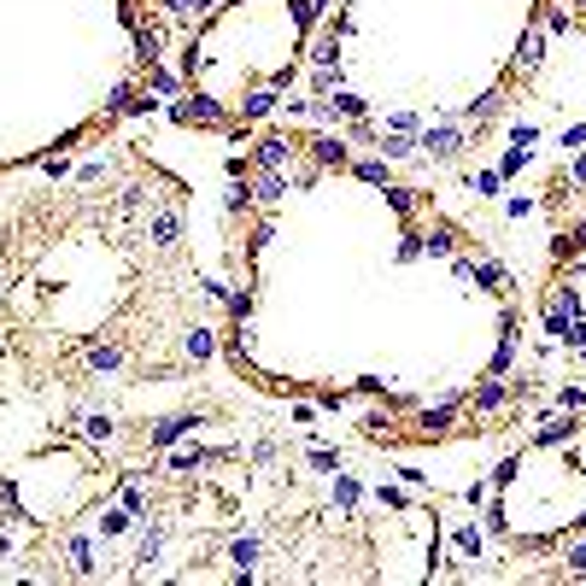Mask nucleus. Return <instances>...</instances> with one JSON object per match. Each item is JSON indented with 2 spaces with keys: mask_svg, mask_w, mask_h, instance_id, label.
Masks as SVG:
<instances>
[{
  "mask_svg": "<svg viewBox=\"0 0 586 586\" xmlns=\"http://www.w3.org/2000/svg\"><path fill=\"white\" fill-rule=\"evenodd\" d=\"M229 182H253V159L235 153V159H229Z\"/></svg>",
  "mask_w": 586,
  "mask_h": 586,
  "instance_id": "864d4df0",
  "label": "nucleus"
},
{
  "mask_svg": "<svg viewBox=\"0 0 586 586\" xmlns=\"http://www.w3.org/2000/svg\"><path fill=\"white\" fill-rule=\"evenodd\" d=\"M528 159H533V153H522V147H510V153H504V165H498V177H522V165H528Z\"/></svg>",
  "mask_w": 586,
  "mask_h": 586,
  "instance_id": "de8ad7c7",
  "label": "nucleus"
},
{
  "mask_svg": "<svg viewBox=\"0 0 586 586\" xmlns=\"http://www.w3.org/2000/svg\"><path fill=\"white\" fill-rule=\"evenodd\" d=\"M388 130H399V135H422V118H417V111H393Z\"/></svg>",
  "mask_w": 586,
  "mask_h": 586,
  "instance_id": "a18cd8bd",
  "label": "nucleus"
},
{
  "mask_svg": "<svg viewBox=\"0 0 586 586\" xmlns=\"http://www.w3.org/2000/svg\"><path fill=\"white\" fill-rule=\"evenodd\" d=\"M170 18H199V0H159Z\"/></svg>",
  "mask_w": 586,
  "mask_h": 586,
  "instance_id": "8fccbe9b",
  "label": "nucleus"
},
{
  "mask_svg": "<svg viewBox=\"0 0 586 586\" xmlns=\"http://www.w3.org/2000/svg\"><path fill=\"white\" fill-rule=\"evenodd\" d=\"M118 504L130 510V516H147V493L135 487V481H123V493H118Z\"/></svg>",
  "mask_w": 586,
  "mask_h": 586,
  "instance_id": "58836bf2",
  "label": "nucleus"
},
{
  "mask_svg": "<svg viewBox=\"0 0 586 586\" xmlns=\"http://www.w3.org/2000/svg\"><path fill=\"white\" fill-rule=\"evenodd\" d=\"M211 6H217V0H199V12H211Z\"/></svg>",
  "mask_w": 586,
  "mask_h": 586,
  "instance_id": "e2e57ef3",
  "label": "nucleus"
},
{
  "mask_svg": "<svg viewBox=\"0 0 586 586\" xmlns=\"http://www.w3.org/2000/svg\"><path fill=\"white\" fill-rule=\"evenodd\" d=\"M293 24H299V30H311V24H317V6H311V0H293Z\"/></svg>",
  "mask_w": 586,
  "mask_h": 586,
  "instance_id": "5fc2aeb1",
  "label": "nucleus"
},
{
  "mask_svg": "<svg viewBox=\"0 0 586 586\" xmlns=\"http://www.w3.org/2000/svg\"><path fill=\"white\" fill-rule=\"evenodd\" d=\"M469 405H476V410H487V417H498V410L510 405L504 376H481V381H476V393H469Z\"/></svg>",
  "mask_w": 586,
  "mask_h": 586,
  "instance_id": "4468645a",
  "label": "nucleus"
},
{
  "mask_svg": "<svg viewBox=\"0 0 586 586\" xmlns=\"http://www.w3.org/2000/svg\"><path fill=\"white\" fill-rule=\"evenodd\" d=\"M165 59V30H147V24H135V65H159Z\"/></svg>",
  "mask_w": 586,
  "mask_h": 586,
  "instance_id": "f3484780",
  "label": "nucleus"
},
{
  "mask_svg": "<svg viewBox=\"0 0 586 586\" xmlns=\"http://www.w3.org/2000/svg\"><path fill=\"white\" fill-rule=\"evenodd\" d=\"M182 352H188V358H194V364H206V358H211V352H217V334H211V329H206V322H194V329H188V334H182Z\"/></svg>",
  "mask_w": 586,
  "mask_h": 586,
  "instance_id": "412c9836",
  "label": "nucleus"
},
{
  "mask_svg": "<svg viewBox=\"0 0 586 586\" xmlns=\"http://www.w3.org/2000/svg\"><path fill=\"white\" fill-rule=\"evenodd\" d=\"M545 42H552V35H545L540 24H528V35H522L516 53H510V77H533V71L545 65Z\"/></svg>",
  "mask_w": 586,
  "mask_h": 586,
  "instance_id": "39448f33",
  "label": "nucleus"
},
{
  "mask_svg": "<svg viewBox=\"0 0 586 586\" xmlns=\"http://www.w3.org/2000/svg\"><path fill=\"white\" fill-rule=\"evenodd\" d=\"M464 405H469L464 393H446L440 405H422L417 410V434H428V440H434V434H452L457 417H464Z\"/></svg>",
  "mask_w": 586,
  "mask_h": 586,
  "instance_id": "7ed1b4c3",
  "label": "nucleus"
},
{
  "mask_svg": "<svg viewBox=\"0 0 586 586\" xmlns=\"http://www.w3.org/2000/svg\"><path fill=\"white\" fill-rule=\"evenodd\" d=\"M498 118H504V82H493L487 94H476L464 106V123H469V130H487V123H498Z\"/></svg>",
  "mask_w": 586,
  "mask_h": 586,
  "instance_id": "1a4fd4ad",
  "label": "nucleus"
},
{
  "mask_svg": "<svg viewBox=\"0 0 586 586\" xmlns=\"http://www.w3.org/2000/svg\"><path fill=\"white\" fill-rule=\"evenodd\" d=\"M563 241H569V253H581V246H586V217H581V223H575V229H569V235H563Z\"/></svg>",
  "mask_w": 586,
  "mask_h": 586,
  "instance_id": "052dcab7",
  "label": "nucleus"
},
{
  "mask_svg": "<svg viewBox=\"0 0 586 586\" xmlns=\"http://www.w3.org/2000/svg\"><path fill=\"white\" fill-rule=\"evenodd\" d=\"M457 552H464V557H481V552H487V533H481V528H457Z\"/></svg>",
  "mask_w": 586,
  "mask_h": 586,
  "instance_id": "e433bc0d",
  "label": "nucleus"
},
{
  "mask_svg": "<svg viewBox=\"0 0 586 586\" xmlns=\"http://www.w3.org/2000/svg\"><path fill=\"white\" fill-rule=\"evenodd\" d=\"M417 258H428V253H422V229H417V223H405V235H399V264H417Z\"/></svg>",
  "mask_w": 586,
  "mask_h": 586,
  "instance_id": "7c9ffc66",
  "label": "nucleus"
},
{
  "mask_svg": "<svg viewBox=\"0 0 586 586\" xmlns=\"http://www.w3.org/2000/svg\"><path fill=\"white\" fill-rule=\"evenodd\" d=\"M557 410H575V417L586 410V388H581V381H575V388H563V393H557Z\"/></svg>",
  "mask_w": 586,
  "mask_h": 586,
  "instance_id": "37998d69",
  "label": "nucleus"
},
{
  "mask_svg": "<svg viewBox=\"0 0 586 586\" xmlns=\"http://www.w3.org/2000/svg\"><path fill=\"white\" fill-rule=\"evenodd\" d=\"M476 141L469 135V123H422V135H417V153L422 159H434V165H452V159H464V147Z\"/></svg>",
  "mask_w": 586,
  "mask_h": 586,
  "instance_id": "f257e3e1",
  "label": "nucleus"
},
{
  "mask_svg": "<svg viewBox=\"0 0 586 586\" xmlns=\"http://www.w3.org/2000/svg\"><path fill=\"white\" fill-rule=\"evenodd\" d=\"M575 434H581L575 410H545V417H540V434H533V446H563V440H575Z\"/></svg>",
  "mask_w": 586,
  "mask_h": 586,
  "instance_id": "9b49d317",
  "label": "nucleus"
},
{
  "mask_svg": "<svg viewBox=\"0 0 586 586\" xmlns=\"http://www.w3.org/2000/svg\"><path fill=\"white\" fill-rule=\"evenodd\" d=\"M223 305H229V322H246V317H253V288H229Z\"/></svg>",
  "mask_w": 586,
  "mask_h": 586,
  "instance_id": "72a5a7b5",
  "label": "nucleus"
},
{
  "mask_svg": "<svg viewBox=\"0 0 586 586\" xmlns=\"http://www.w3.org/2000/svg\"><path fill=\"white\" fill-rule=\"evenodd\" d=\"M135 522H141V516H130V510H100V522H94V533H100V540H118V533H130L135 528Z\"/></svg>",
  "mask_w": 586,
  "mask_h": 586,
  "instance_id": "b1692460",
  "label": "nucleus"
},
{
  "mask_svg": "<svg viewBox=\"0 0 586 586\" xmlns=\"http://www.w3.org/2000/svg\"><path fill=\"white\" fill-rule=\"evenodd\" d=\"M42 170H47V177H71V165H65V153H47V159H42Z\"/></svg>",
  "mask_w": 586,
  "mask_h": 586,
  "instance_id": "6e6d98bb",
  "label": "nucleus"
},
{
  "mask_svg": "<svg viewBox=\"0 0 586 586\" xmlns=\"http://www.w3.org/2000/svg\"><path fill=\"white\" fill-rule=\"evenodd\" d=\"M516 469H522V457H504V464L493 469V487H510V481H516Z\"/></svg>",
  "mask_w": 586,
  "mask_h": 586,
  "instance_id": "3c124183",
  "label": "nucleus"
},
{
  "mask_svg": "<svg viewBox=\"0 0 586 586\" xmlns=\"http://www.w3.org/2000/svg\"><path fill=\"white\" fill-rule=\"evenodd\" d=\"M376 153L388 159V165H405V159H422V153H417V135H399V130L376 135Z\"/></svg>",
  "mask_w": 586,
  "mask_h": 586,
  "instance_id": "dca6fc26",
  "label": "nucleus"
},
{
  "mask_svg": "<svg viewBox=\"0 0 586 586\" xmlns=\"http://www.w3.org/2000/svg\"><path fill=\"white\" fill-rule=\"evenodd\" d=\"M358 498H364V487H358V476L334 469V510H358Z\"/></svg>",
  "mask_w": 586,
  "mask_h": 586,
  "instance_id": "bb28decb",
  "label": "nucleus"
},
{
  "mask_svg": "<svg viewBox=\"0 0 586 586\" xmlns=\"http://www.w3.org/2000/svg\"><path fill=\"white\" fill-rule=\"evenodd\" d=\"M317 177H322V165H305V170L293 177V188H317Z\"/></svg>",
  "mask_w": 586,
  "mask_h": 586,
  "instance_id": "bf43d9fd",
  "label": "nucleus"
},
{
  "mask_svg": "<svg viewBox=\"0 0 586 586\" xmlns=\"http://www.w3.org/2000/svg\"><path fill=\"white\" fill-rule=\"evenodd\" d=\"M276 111H282V118H311V100H305V94H282Z\"/></svg>",
  "mask_w": 586,
  "mask_h": 586,
  "instance_id": "c03bdc74",
  "label": "nucleus"
},
{
  "mask_svg": "<svg viewBox=\"0 0 586 586\" xmlns=\"http://www.w3.org/2000/svg\"><path fill=\"white\" fill-rule=\"evenodd\" d=\"M381 194H388V206H393V211H399V217H405V223H410V211H417V199H410L405 188H399V182H388V188H381Z\"/></svg>",
  "mask_w": 586,
  "mask_h": 586,
  "instance_id": "a19ab883",
  "label": "nucleus"
},
{
  "mask_svg": "<svg viewBox=\"0 0 586 586\" xmlns=\"http://www.w3.org/2000/svg\"><path fill=\"white\" fill-rule=\"evenodd\" d=\"M476 282H481L487 293H504V299H510V270L498 264V258H481V264H476Z\"/></svg>",
  "mask_w": 586,
  "mask_h": 586,
  "instance_id": "393cba45",
  "label": "nucleus"
},
{
  "mask_svg": "<svg viewBox=\"0 0 586 586\" xmlns=\"http://www.w3.org/2000/svg\"><path fill=\"white\" fill-rule=\"evenodd\" d=\"M346 170H352L358 182H370V188H388V182H393V177H388V159H381V153H376V159H352Z\"/></svg>",
  "mask_w": 586,
  "mask_h": 586,
  "instance_id": "5701e85b",
  "label": "nucleus"
},
{
  "mask_svg": "<svg viewBox=\"0 0 586 586\" xmlns=\"http://www.w3.org/2000/svg\"><path fill=\"white\" fill-rule=\"evenodd\" d=\"M71 422H77V428H82V440H94V446H106L111 434H118V422H111L106 410H82V417H71Z\"/></svg>",
  "mask_w": 586,
  "mask_h": 586,
  "instance_id": "aec40b11",
  "label": "nucleus"
},
{
  "mask_svg": "<svg viewBox=\"0 0 586 586\" xmlns=\"http://www.w3.org/2000/svg\"><path fill=\"white\" fill-rule=\"evenodd\" d=\"M569 329H575V317H569L563 305H552V299H545V334H552L557 346H569Z\"/></svg>",
  "mask_w": 586,
  "mask_h": 586,
  "instance_id": "cd10ccee",
  "label": "nucleus"
},
{
  "mask_svg": "<svg viewBox=\"0 0 586 586\" xmlns=\"http://www.w3.org/2000/svg\"><path fill=\"white\" fill-rule=\"evenodd\" d=\"M311 469H317V476H334V469H341V452H334V446H311Z\"/></svg>",
  "mask_w": 586,
  "mask_h": 586,
  "instance_id": "f704fd0d",
  "label": "nucleus"
},
{
  "mask_svg": "<svg viewBox=\"0 0 586 586\" xmlns=\"http://www.w3.org/2000/svg\"><path fill=\"white\" fill-rule=\"evenodd\" d=\"M170 118L177 123H199V130H229V111H223L211 94H182L177 106H170Z\"/></svg>",
  "mask_w": 586,
  "mask_h": 586,
  "instance_id": "f03ea898",
  "label": "nucleus"
},
{
  "mask_svg": "<svg viewBox=\"0 0 586 586\" xmlns=\"http://www.w3.org/2000/svg\"><path fill=\"white\" fill-rule=\"evenodd\" d=\"M569 182L586 188V147H581V153H569Z\"/></svg>",
  "mask_w": 586,
  "mask_h": 586,
  "instance_id": "603ef678",
  "label": "nucleus"
},
{
  "mask_svg": "<svg viewBox=\"0 0 586 586\" xmlns=\"http://www.w3.org/2000/svg\"><path fill=\"white\" fill-rule=\"evenodd\" d=\"M288 188H293V182L288 177H282V170H253V199H258V206H282V199H288Z\"/></svg>",
  "mask_w": 586,
  "mask_h": 586,
  "instance_id": "2eb2a0df",
  "label": "nucleus"
},
{
  "mask_svg": "<svg viewBox=\"0 0 586 586\" xmlns=\"http://www.w3.org/2000/svg\"><path fill=\"white\" fill-rule=\"evenodd\" d=\"M147 241H153V246H177L182 241V211L177 206L153 211V217H147Z\"/></svg>",
  "mask_w": 586,
  "mask_h": 586,
  "instance_id": "ddd939ff",
  "label": "nucleus"
},
{
  "mask_svg": "<svg viewBox=\"0 0 586 586\" xmlns=\"http://www.w3.org/2000/svg\"><path fill=\"white\" fill-rule=\"evenodd\" d=\"M177 89H182V82H177V71L147 65V94H159V100H165V94H177Z\"/></svg>",
  "mask_w": 586,
  "mask_h": 586,
  "instance_id": "2f4dec72",
  "label": "nucleus"
},
{
  "mask_svg": "<svg viewBox=\"0 0 586 586\" xmlns=\"http://www.w3.org/2000/svg\"><path fill=\"white\" fill-rule=\"evenodd\" d=\"M276 106H282V94H276V89H253V94L241 100V118H246V123H258V118H270Z\"/></svg>",
  "mask_w": 586,
  "mask_h": 586,
  "instance_id": "4be33fe9",
  "label": "nucleus"
},
{
  "mask_svg": "<svg viewBox=\"0 0 586 586\" xmlns=\"http://www.w3.org/2000/svg\"><path fill=\"white\" fill-rule=\"evenodd\" d=\"M100 177H111V159H89V165L77 170V182H100Z\"/></svg>",
  "mask_w": 586,
  "mask_h": 586,
  "instance_id": "09e8293b",
  "label": "nucleus"
},
{
  "mask_svg": "<svg viewBox=\"0 0 586 586\" xmlns=\"http://www.w3.org/2000/svg\"><path fill=\"white\" fill-rule=\"evenodd\" d=\"M557 147H563V153H581L586 147V123H569V130L557 135Z\"/></svg>",
  "mask_w": 586,
  "mask_h": 586,
  "instance_id": "49530a36",
  "label": "nucleus"
},
{
  "mask_svg": "<svg viewBox=\"0 0 586 586\" xmlns=\"http://www.w3.org/2000/svg\"><path fill=\"white\" fill-rule=\"evenodd\" d=\"M575 6H581V12H586V0H575Z\"/></svg>",
  "mask_w": 586,
  "mask_h": 586,
  "instance_id": "0e129e2a",
  "label": "nucleus"
},
{
  "mask_svg": "<svg viewBox=\"0 0 586 586\" xmlns=\"http://www.w3.org/2000/svg\"><path fill=\"white\" fill-rule=\"evenodd\" d=\"M334 89H341V65H317V71H311V94L329 100Z\"/></svg>",
  "mask_w": 586,
  "mask_h": 586,
  "instance_id": "473e14b6",
  "label": "nucleus"
},
{
  "mask_svg": "<svg viewBox=\"0 0 586 586\" xmlns=\"http://www.w3.org/2000/svg\"><path fill=\"white\" fill-rule=\"evenodd\" d=\"M229 457H241V446H188V452H170V469H177V476H194V469L229 464Z\"/></svg>",
  "mask_w": 586,
  "mask_h": 586,
  "instance_id": "0eeeda50",
  "label": "nucleus"
},
{
  "mask_svg": "<svg viewBox=\"0 0 586 586\" xmlns=\"http://www.w3.org/2000/svg\"><path fill=\"white\" fill-rule=\"evenodd\" d=\"M533 141H540V130H533V123H510V147L533 153Z\"/></svg>",
  "mask_w": 586,
  "mask_h": 586,
  "instance_id": "79ce46f5",
  "label": "nucleus"
},
{
  "mask_svg": "<svg viewBox=\"0 0 586 586\" xmlns=\"http://www.w3.org/2000/svg\"><path fill=\"white\" fill-rule=\"evenodd\" d=\"M504 528H510V516H504V504H493V510H487V533H504Z\"/></svg>",
  "mask_w": 586,
  "mask_h": 586,
  "instance_id": "13d9d810",
  "label": "nucleus"
},
{
  "mask_svg": "<svg viewBox=\"0 0 586 586\" xmlns=\"http://www.w3.org/2000/svg\"><path fill=\"white\" fill-rule=\"evenodd\" d=\"M89 370H94V376H118V370H123V346L118 341H94L89 346Z\"/></svg>",
  "mask_w": 586,
  "mask_h": 586,
  "instance_id": "a211bd4d",
  "label": "nucleus"
},
{
  "mask_svg": "<svg viewBox=\"0 0 586 586\" xmlns=\"http://www.w3.org/2000/svg\"><path fill=\"white\" fill-rule=\"evenodd\" d=\"M575 358H581V364H586V341H581V346H575Z\"/></svg>",
  "mask_w": 586,
  "mask_h": 586,
  "instance_id": "680f3d73",
  "label": "nucleus"
},
{
  "mask_svg": "<svg viewBox=\"0 0 586 586\" xmlns=\"http://www.w3.org/2000/svg\"><path fill=\"white\" fill-rule=\"evenodd\" d=\"M65 563H71V575H100V557H94V533H71V545H65Z\"/></svg>",
  "mask_w": 586,
  "mask_h": 586,
  "instance_id": "f8f14e48",
  "label": "nucleus"
},
{
  "mask_svg": "<svg viewBox=\"0 0 586 586\" xmlns=\"http://www.w3.org/2000/svg\"><path fill=\"white\" fill-rule=\"evenodd\" d=\"M253 206H258V199H253V182H229V194H223V211H229V217H246Z\"/></svg>",
  "mask_w": 586,
  "mask_h": 586,
  "instance_id": "c85d7f7f",
  "label": "nucleus"
},
{
  "mask_svg": "<svg viewBox=\"0 0 586 586\" xmlns=\"http://www.w3.org/2000/svg\"><path fill=\"white\" fill-rule=\"evenodd\" d=\"M376 504H381V510H410V493H405V487H388V481H381V487H376Z\"/></svg>",
  "mask_w": 586,
  "mask_h": 586,
  "instance_id": "4c0bfd02",
  "label": "nucleus"
},
{
  "mask_svg": "<svg viewBox=\"0 0 586 586\" xmlns=\"http://www.w3.org/2000/svg\"><path fill=\"white\" fill-rule=\"evenodd\" d=\"M118 206H123V211H141V206H147V194H141V188H135V182H130V188H123V199H118Z\"/></svg>",
  "mask_w": 586,
  "mask_h": 586,
  "instance_id": "4d7b16f0",
  "label": "nucleus"
},
{
  "mask_svg": "<svg viewBox=\"0 0 586 586\" xmlns=\"http://www.w3.org/2000/svg\"><path fill=\"white\" fill-rule=\"evenodd\" d=\"M563 563H569V575H586V533H575V540H569Z\"/></svg>",
  "mask_w": 586,
  "mask_h": 586,
  "instance_id": "ea45409f",
  "label": "nucleus"
},
{
  "mask_svg": "<svg viewBox=\"0 0 586 586\" xmlns=\"http://www.w3.org/2000/svg\"><path fill=\"white\" fill-rule=\"evenodd\" d=\"M194 428H199V410H177V417H165V422H153V428H147V446H153V452H170V446L188 440Z\"/></svg>",
  "mask_w": 586,
  "mask_h": 586,
  "instance_id": "423d86ee",
  "label": "nucleus"
},
{
  "mask_svg": "<svg viewBox=\"0 0 586 586\" xmlns=\"http://www.w3.org/2000/svg\"><path fill=\"white\" fill-rule=\"evenodd\" d=\"M159 552H165V522H147L141 545H135V563H147V569H153V563H159Z\"/></svg>",
  "mask_w": 586,
  "mask_h": 586,
  "instance_id": "a878e982",
  "label": "nucleus"
},
{
  "mask_svg": "<svg viewBox=\"0 0 586 586\" xmlns=\"http://www.w3.org/2000/svg\"><path fill=\"white\" fill-rule=\"evenodd\" d=\"M464 188H469V194H481V199H498V194H504V177H498V170H476V177H469Z\"/></svg>",
  "mask_w": 586,
  "mask_h": 586,
  "instance_id": "c756f323",
  "label": "nucleus"
},
{
  "mask_svg": "<svg viewBox=\"0 0 586 586\" xmlns=\"http://www.w3.org/2000/svg\"><path fill=\"white\" fill-rule=\"evenodd\" d=\"M311 165H322V170H346L352 165V141H346L341 130H322V135H311Z\"/></svg>",
  "mask_w": 586,
  "mask_h": 586,
  "instance_id": "20e7f679",
  "label": "nucleus"
},
{
  "mask_svg": "<svg viewBox=\"0 0 586 586\" xmlns=\"http://www.w3.org/2000/svg\"><path fill=\"white\" fill-rule=\"evenodd\" d=\"M422 253H428V258H452V253H457V229H452V223H434V229H422Z\"/></svg>",
  "mask_w": 586,
  "mask_h": 586,
  "instance_id": "6ab92c4d",
  "label": "nucleus"
},
{
  "mask_svg": "<svg viewBox=\"0 0 586 586\" xmlns=\"http://www.w3.org/2000/svg\"><path fill=\"white\" fill-rule=\"evenodd\" d=\"M258 557H264V540H258V533H235L229 540V563H235L241 581H258Z\"/></svg>",
  "mask_w": 586,
  "mask_h": 586,
  "instance_id": "9d476101",
  "label": "nucleus"
},
{
  "mask_svg": "<svg viewBox=\"0 0 586 586\" xmlns=\"http://www.w3.org/2000/svg\"><path fill=\"white\" fill-rule=\"evenodd\" d=\"M311 65H341V42H334V35L311 42Z\"/></svg>",
  "mask_w": 586,
  "mask_h": 586,
  "instance_id": "c9c22d12",
  "label": "nucleus"
},
{
  "mask_svg": "<svg viewBox=\"0 0 586 586\" xmlns=\"http://www.w3.org/2000/svg\"><path fill=\"white\" fill-rule=\"evenodd\" d=\"M293 159V135H258L253 141V170H288Z\"/></svg>",
  "mask_w": 586,
  "mask_h": 586,
  "instance_id": "6e6552de",
  "label": "nucleus"
}]
</instances>
